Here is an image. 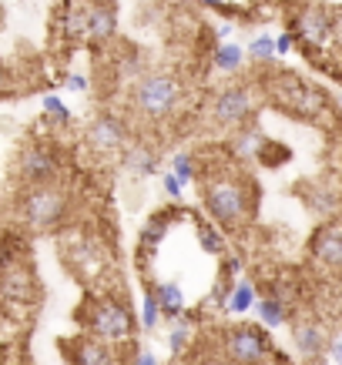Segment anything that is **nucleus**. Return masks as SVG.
<instances>
[{
  "mask_svg": "<svg viewBox=\"0 0 342 365\" xmlns=\"http://www.w3.org/2000/svg\"><path fill=\"white\" fill-rule=\"evenodd\" d=\"M208 161V158H205ZM235 158L225 161H208L205 171H198L201 181V201H205V215L211 222L225 228V232H242L252 222L255 205H258V191L252 181L235 178Z\"/></svg>",
  "mask_w": 342,
  "mask_h": 365,
  "instance_id": "1",
  "label": "nucleus"
},
{
  "mask_svg": "<svg viewBox=\"0 0 342 365\" xmlns=\"http://www.w3.org/2000/svg\"><path fill=\"white\" fill-rule=\"evenodd\" d=\"M17 222L27 232H57L71 218V191L67 185H21L14 198Z\"/></svg>",
  "mask_w": 342,
  "mask_h": 365,
  "instance_id": "2",
  "label": "nucleus"
},
{
  "mask_svg": "<svg viewBox=\"0 0 342 365\" xmlns=\"http://www.w3.org/2000/svg\"><path fill=\"white\" fill-rule=\"evenodd\" d=\"M78 319L84 325V332L111 345L128 342L134 335V325H138L131 305L118 295H88L84 305L78 309Z\"/></svg>",
  "mask_w": 342,
  "mask_h": 365,
  "instance_id": "3",
  "label": "nucleus"
},
{
  "mask_svg": "<svg viewBox=\"0 0 342 365\" xmlns=\"http://www.w3.org/2000/svg\"><path fill=\"white\" fill-rule=\"evenodd\" d=\"M185 101V84L175 74H141L131 84V111L144 121H168Z\"/></svg>",
  "mask_w": 342,
  "mask_h": 365,
  "instance_id": "4",
  "label": "nucleus"
},
{
  "mask_svg": "<svg viewBox=\"0 0 342 365\" xmlns=\"http://www.w3.org/2000/svg\"><path fill=\"white\" fill-rule=\"evenodd\" d=\"M276 352L262 325H232L221 332V355L228 365H268Z\"/></svg>",
  "mask_w": 342,
  "mask_h": 365,
  "instance_id": "5",
  "label": "nucleus"
},
{
  "mask_svg": "<svg viewBox=\"0 0 342 365\" xmlns=\"http://www.w3.org/2000/svg\"><path fill=\"white\" fill-rule=\"evenodd\" d=\"M14 171L21 178V185H54L61 181V155L54 151V144L27 141L17 155Z\"/></svg>",
  "mask_w": 342,
  "mask_h": 365,
  "instance_id": "6",
  "label": "nucleus"
},
{
  "mask_svg": "<svg viewBox=\"0 0 342 365\" xmlns=\"http://www.w3.org/2000/svg\"><path fill=\"white\" fill-rule=\"evenodd\" d=\"M292 34H296V41L309 47V54L322 51V47H329L332 34H336V14L326 7V4H302L296 14H292Z\"/></svg>",
  "mask_w": 342,
  "mask_h": 365,
  "instance_id": "7",
  "label": "nucleus"
},
{
  "mask_svg": "<svg viewBox=\"0 0 342 365\" xmlns=\"http://www.w3.org/2000/svg\"><path fill=\"white\" fill-rule=\"evenodd\" d=\"M208 104H211V121L218 124V128H225V131H238L245 124H252V118H255V94L245 84L221 88Z\"/></svg>",
  "mask_w": 342,
  "mask_h": 365,
  "instance_id": "8",
  "label": "nucleus"
},
{
  "mask_svg": "<svg viewBox=\"0 0 342 365\" xmlns=\"http://www.w3.org/2000/svg\"><path fill=\"white\" fill-rule=\"evenodd\" d=\"M88 148L94 155H121L128 141H131V128L124 121L121 114H111V111H101L94 121L88 124Z\"/></svg>",
  "mask_w": 342,
  "mask_h": 365,
  "instance_id": "9",
  "label": "nucleus"
},
{
  "mask_svg": "<svg viewBox=\"0 0 342 365\" xmlns=\"http://www.w3.org/2000/svg\"><path fill=\"white\" fill-rule=\"evenodd\" d=\"M37 299H41V285H37V275L27 258L0 268V302L4 305L21 309V305H34Z\"/></svg>",
  "mask_w": 342,
  "mask_h": 365,
  "instance_id": "10",
  "label": "nucleus"
},
{
  "mask_svg": "<svg viewBox=\"0 0 342 365\" xmlns=\"http://www.w3.org/2000/svg\"><path fill=\"white\" fill-rule=\"evenodd\" d=\"M312 262L332 275H342V222L339 218H326V222L312 232Z\"/></svg>",
  "mask_w": 342,
  "mask_h": 365,
  "instance_id": "11",
  "label": "nucleus"
},
{
  "mask_svg": "<svg viewBox=\"0 0 342 365\" xmlns=\"http://www.w3.org/2000/svg\"><path fill=\"white\" fill-rule=\"evenodd\" d=\"M64 355L71 365H118V352L111 342H101L94 335H78L64 342Z\"/></svg>",
  "mask_w": 342,
  "mask_h": 365,
  "instance_id": "12",
  "label": "nucleus"
},
{
  "mask_svg": "<svg viewBox=\"0 0 342 365\" xmlns=\"http://www.w3.org/2000/svg\"><path fill=\"white\" fill-rule=\"evenodd\" d=\"M175 222H178V208H158L148 218V225H144V232H141V245H138V265H141V272L148 268L151 252H158V245L165 242L168 232L175 228Z\"/></svg>",
  "mask_w": 342,
  "mask_h": 365,
  "instance_id": "13",
  "label": "nucleus"
},
{
  "mask_svg": "<svg viewBox=\"0 0 342 365\" xmlns=\"http://www.w3.org/2000/svg\"><path fill=\"white\" fill-rule=\"evenodd\" d=\"M84 11H88V31H84V37H88L91 44L104 47L114 37V31H118V11H114V4L111 0H91Z\"/></svg>",
  "mask_w": 342,
  "mask_h": 365,
  "instance_id": "14",
  "label": "nucleus"
},
{
  "mask_svg": "<svg viewBox=\"0 0 342 365\" xmlns=\"http://www.w3.org/2000/svg\"><path fill=\"white\" fill-rule=\"evenodd\" d=\"M121 165L134 178H151V175H158L161 158H158V151L148 141H128V148L121 151Z\"/></svg>",
  "mask_w": 342,
  "mask_h": 365,
  "instance_id": "15",
  "label": "nucleus"
},
{
  "mask_svg": "<svg viewBox=\"0 0 342 365\" xmlns=\"http://www.w3.org/2000/svg\"><path fill=\"white\" fill-rule=\"evenodd\" d=\"M292 335H296V345H298V355L302 359H319L322 352H326V345H329V339H326V332H322V325L316 319H298L296 329H292Z\"/></svg>",
  "mask_w": 342,
  "mask_h": 365,
  "instance_id": "16",
  "label": "nucleus"
},
{
  "mask_svg": "<svg viewBox=\"0 0 342 365\" xmlns=\"http://www.w3.org/2000/svg\"><path fill=\"white\" fill-rule=\"evenodd\" d=\"M306 205L312 211H319L322 218H336L342 211V188L336 181H319V185H312L306 191Z\"/></svg>",
  "mask_w": 342,
  "mask_h": 365,
  "instance_id": "17",
  "label": "nucleus"
},
{
  "mask_svg": "<svg viewBox=\"0 0 342 365\" xmlns=\"http://www.w3.org/2000/svg\"><path fill=\"white\" fill-rule=\"evenodd\" d=\"M148 292L155 295V302L161 305V315H168V319H178L188 305L185 288L178 282H155V285H148Z\"/></svg>",
  "mask_w": 342,
  "mask_h": 365,
  "instance_id": "18",
  "label": "nucleus"
},
{
  "mask_svg": "<svg viewBox=\"0 0 342 365\" xmlns=\"http://www.w3.org/2000/svg\"><path fill=\"white\" fill-rule=\"evenodd\" d=\"M258 292H255L252 278H235V285L228 288V299H225V315H245L255 309Z\"/></svg>",
  "mask_w": 342,
  "mask_h": 365,
  "instance_id": "19",
  "label": "nucleus"
},
{
  "mask_svg": "<svg viewBox=\"0 0 342 365\" xmlns=\"http://www.w3.org/2000/svg\"><path fill=\"white\" fill-rule=\"evenodd\" d=\"M248 61L242 44H235V41H221L215 51H211V67H218L221 74H238Z\"/></svg>",
  "mask_w": 342,
  "mask_h": 365,
  "instance_id": "20",
  "label": "nucleus"
},
{
  "mask_svg": "<svg viewBox=\"0 0 342 365\" xmlns=\"http://www.w3.org/2000/svg\"><path fill=\"white\" fill-rule=\"evenodd\" d=\"M255 315L262 322V329H278V325H286V319H288V305L265 292L262 299L255 302Z\"/></svg>",
  "mask_w": 342,
  "mask_h": 365,
  "instance_id": "21",
  "label": "nucleus"
},
{
  "mask_svg": "<svg viewBox=\"0 0 342 365\" xmlns=\"http://www.w3.org/2000/svg\"><path fill=\"white\" fill-rule=\"evenodd\" d=\"M195 228H198V245L205 248L208 255H228V242L221 238V232L215 228V225H208L205 218H195Z\"/></svg>",
  "mask_w": 342,
  "mask_h": 365,
  "instance_id": "22",
  "label": "nucleus"
},
{
  "mask_svg": "<svg viewBox=\"0 0 342 365\" xmlns=\"http://www.w3.org/2000/svg\"><path fill=\"white\" fill-rule=\"evenodd\" d=\"M41 108H44V121H47V124H54V128H67V124L74 121L71 108H67V104H64L61 98H57V94H44Z\"/></svg>",
  "mask_w": 342,
  "mask_h": 365,
  "instance_id": "23",
  "label": "nucleus"
},
{
  "mask_svg": "<svg viewBox=\"0 0 342 365\" xmlns=\"http://www.w3.org/2000/svg\"><path fill=\"white\" fill-rule=\"evenodd\" d=\"M245 54L252 57L255 64L268 67L278 57L276 54V37H268V34H258V37H252V41H248V47H245Z\"/></svg>",
  "mask_w": 342,
  "mask_h": 365,
  "instance_id": "24",
  "label": "nucleus"
},
{
  "mask_svg": "<svg viewBox=\"0 0 342 365\" xmlns=\"http://www.w3.org/2000/svg\"><path fill=\"white\" fill-rule=\"evenodd\" d=\"M191 325H195L191 319H175V325H171V332H168V349L175 355L185 352L188 345H191Z\"/></svg>",
  "mask_w": 342,
  "mask_h": 365,
  "instance_id": "25",
  "label": "nucleus"
},
{
  "mask_svg": "<svg viewBox=\"0 0 342 365\" xmlns=\"http://www.w3.org/2000/svg\"><path fill=\"white\" fill-rule=\"evenodd\" d=\"M171 171H175L178 178H181V185H191L195 178H198V165H195V155H188V151H178L175 158H171Z\"/></svg>",
  "mask_w": 342,
  "mask_h": 365,
  "instance_id": "26",
  "label": "nucleus"
},
{
  "mask_svg": "<svg viewBox=\"0 0 342 365\" xmlns=\"http://www.w3.org/2000/svg\"><path fill=\"white\" fill-rule=\"evenodd\" d=\"M158 322H161V305H158L155 295L148 292L141 302V325L144 329H158Z\"/></svg>",
  "mask_w": 342,
  "mask_h": 365,
  "instance_id": "27",
  "label": "nucleus"
},
{
  "mask_svg": "<svg viewBox=\"0 0 342 365\" xmlns=\"http://www.w3.org/2000/svg\"><path fill=\"white\" fill-rule=\"evenodd\" d=\"M161 188H165V195L171 201H181V195H185V185H181V178H178L175 171H168V175L161 178Z\"/></svg>",
  "mask_w": 342,
  "mask_h": 365,
  "instance_id": "28",
  "label": "nucleus"
},
{
  "mask_svg": "<svg viewBox=\"0 0 342 365\" xmlns=\"http://www.w3.org/2000/svg\"><path fill=\"white\" fill-rule=\"evenodd\" d=\"M292 51H296V34H278V37H276V54L278 57H288V54H292Z\"/></svg>",
  "mask_w": 342,
  "mask_h": 365,
  "instance_id": "29",
  "label": "nucleus"
},
{
  "mask_svg": "<svg viewBox=\"0 0 342 365\" xmlns=\"http://www.w3.org/2000/svg\"><path fill=\"white\" fill-rule=\"evenodd\" d=\"M326 352H329V359L336 365H342V332H336L329 339V345H326Z\"/></svg>",
  "mask_w": 342,
  "mask_h": 365,
  "instance_id": "30",
  "label": "nucleus"
},
{
  "mask_svg": "<svg viewBox=\"0 0 342 365\" xmlns=\"http://www.w3.org/2000/svg\"><path fill=\"white\" fill-rule=\"evenodd\" d=\"M64 88H67V91H78V94H84L91 84H88V78H84V74H67V78H64Z\"/></svg>",
  "mask_w": 342,
  "mask_h": 365,
  "instance_id": "31",
  "label": "nucleus"
},
{
  "mask_svg": "<svg viewBox=\"0 0 342 365\" xmlns=\"http://www.w3.org/2000/svg\"><path fill=\"white\" fill-rule=\"evenodd\" d=\"M128 365H161L155 359V352H144V349H134V355H131V362Z\"/></svg>",
  "mask_w": 342,
  "mask_h": 365,
  "instance_id": "32",
  "label": "nucleus"
},
{
  "mask_svg": "<svg viewBox=\"0 0 342 365\" xmlns=\"http://www.w3.org/2000/svg\"><path fill=\"white\" fill-rule=\"evenodd\" d=\"M7 94H11V71L0 61V98H7Z\"/></svg>",
  "mask_w": 342,
  "mask_h": 365,
  "instance_id": "33",
  "label": "nucleus"
},
{
  "mask_svg": "<svg viewBox=\"0 0 342 365\" xmlns=\"http://www.w3.org/2000/svg\"><path fill=\"white\" fill-rule=\"evenodd\" d=\"M215 37H218V44L228 41V37H232V24H218V27H215Z\"/></svg>",
  "mask_w": 342,
  "mask_h": 365,
  "instance_id": "34",
  "label": "nucleus"
},
{
  "mask_svg": "<svg viewBox=\"0 0 342 365\" xmlns=\"http://www.w3.org/2000/svg\"><path fill=\"white\" fill-rule=\"evenodd\" d=\"M201 4H205V7H215V11H232L228 0H201Z\"/></svg>",
  "mask_w": 342,
  "mask_h": 365,
  "instance_id": "35",
  "label": "nucleus"
},
{
  "mask_svg": "<svg viewBox=\"0 0 342 365\" xmlns=\"http://www.w3.org/2000/svg\"><path fill=\"white\" fill-rule=\"evenodd\" d=\"M336 108H342V91H339V94H336Z\"/></svg>",
  "mask_w": 342,
  "mask_h": 365,
  "instance_id": "36",
  "label": "nucleus"
}]
</instances>
